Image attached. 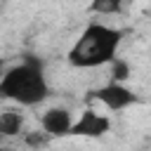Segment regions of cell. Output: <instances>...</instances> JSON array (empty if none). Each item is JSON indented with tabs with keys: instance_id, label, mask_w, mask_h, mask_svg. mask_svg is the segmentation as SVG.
<instances>
[{
	"instance_id": "obj_1",
	"label": "cell",
	"mask_w": 151,
	"mask_h": 151,
	"mask_svg": "<svg viewBox=\"0 0 151 151\" xmlns=\"http://www.w3.org/2000/svg\"><path fill=\"white\" fill-rule=\"evenodd\" d=\"M50 97L42 61L38 57H24L0 78V99H9L19 106H38Z\"/></svg>"
},
{
	"instance_id": "obj_5",
	"label": "cell",
	"mask_w": 151,
	"mask_h": 151,
	"mask_svg": "<svg viewBox=\"0 0 151 151\" xmlns=\"http://www.w3.org/2000/svg\"><path fill=\"white\" fill-rule=\"evenodd\" d=\"M40 125H42V132H47L50 137H66L71 132V125H73V118H71V111L64 109V106H52L42 113L40 118Z\"/></svg>"
},
{
	"instance_id": "obj_7",
	"label": "cell",
	"mask_w": 151,
	"mask_h": 151,
	"mask_svg": "<svg viewBox=\"0 0 151 151\" xmlns=\"http://www.w3.org/2000/svg\"><path fill=\"white\" fill-rule=\"evenodd\" d=\"M123 2L125 0H92L90 9L97 14H118L123 9Z\"/></svg>"
},
{
	"instance_id": "obj_9",
	"label": "cell",
	"mask_w": 151,
	"mask_h": 151,
	"mask_svg": "<svg viewBox=\"0 0 151 151\" xmlns=\"http://www.w3.org/2000/svg\"><path fill=\"white\" fill-rule=\"evenodd\" d=\"M50 134L47 132H42V130H35V132H28L26 137H24V144L26 146H31V149H45L47 144H50Z\"/></svg>"
},
{
	"instance_id": "obj_3",
	"label": "cell",
	"mask_w": 151,
	"mask_h": 151,
	"mask_svg": "<svg viewBox=\"0 0 151 151\" xmlns=\"http://www.w3.org/2000/svg\"><path fill=\"white\" fill-rule=\"evenodd\" d=\"M87 101H99L104 104L109 111H123L132 104L139 101L137 92L125 87L123 83H109L104 87H97V90H90L87 92Z\"/></svg>"
},
{
	"instance_id": "obj_8",
	"label": "cell",
	"mask_w": 151,
	"mask_h": 151,
	"mask_svg": "<svg viewBox=\"0 0 151 151\" xmlns=\"http://www.w3.org/2000/svg\"><path fill=\"white\" fill-rule=\"evenodd\" d=\"M111 83H123V80H127L130 78V64L125 61V59H118V57H113L111 61Z\"/></svg>"
},
{
	"instance_id": "obj_4",
	"label": "cell",
	"mask_w": 151,
	"mask_h": 151,
	"mask_svg": "<svg viewBox=\"0 0 151 151\" xmlns=\"http://www.w3.org/2000/svg\"><path fill=\"white\" fill-rule=\"evenodd\" d=\"M109 130H111V120H109L106 116L97 113L94 109H85V111L80 113V118L71 125V132H68V134L99 139V137H104Z\"/></svg>"
},
{
	"instance_id": "obj_11",
	"label": "cell",
	"mask_w": 151,
	"mask_h": 151,
	"mask_svg": "<svg viewBox=\"0 0 151 151\" xmlns=\"http://www.w3.org/2000/svg\"><path fill=\"white\" fill-rule=\"evenodd\" d=\"M2 73H5V71H2V59H0V78H2Z\"/></svg>"
},
{
	"instance_id": "obj_6",
	"label": "cell",
	"mask_w": 151,
	"mask_h": 151,
	"mask_svg": "<svg viewBox=\"0 0 151 151\" xmlns=\"http://www.w3.org/2000/svg\"><path fill=\"white\" fill-rule=\"evenodd\" d=\"M21 130H24V113L21 111L7 109L0 113V144H2V139L17 137Z\"/></svg>"
},
{
	"instance_id": "obj_10",
	"label": "cell",
	"mask_w": 151,
	"mask_h": 151,
	"mask_svg": "<svg viewBox=\"0 0 151 151\" xmlns=\"http://www.w3.org/2000/svg\"><path fill=\"white\" fill-rule=\"evenodd\" d=\"M0 151H14V149H12V146H2V144H0Z\"/></svg>"
},
{
	"instance_id": "obj_2",
	"label": "cell",
	"mask_w": 151,
	"mask_h": 151,
	"mask_svg": "<svg viewBox=\"0 0 151 151\" xmlns=\"http://www.w3.org/2000/svg\"><path fill=\"white\" fill-rule=\"evenodd\" d=\"M120 42H123L120 28L104 26V24H90L80 33V38L68 50L66 57H68V64L76 68H97V66L109 64L118 54Z\"/></svg>"
}]
</instances>
